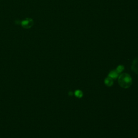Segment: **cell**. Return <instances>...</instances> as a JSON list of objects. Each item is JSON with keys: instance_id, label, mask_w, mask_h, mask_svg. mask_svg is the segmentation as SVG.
Returning <instances> with one entry per match:
<instances>
[]
</instances>
